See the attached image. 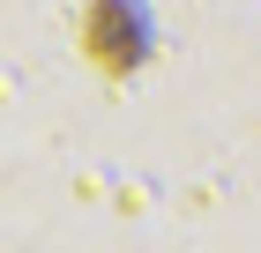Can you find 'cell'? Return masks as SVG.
Instances as JSON below:
<instances>
[{"instance_id": "6da1fadb", "label": "cell", "mask_w": 261, "mask_h": 253, "mask_svg": "<svg viewBox=\"0 0 261 253\" xmlns=\"http://www.w3.org/2000/svg\"><path fill=\"white\" fill-rule=\"evenodd\" d=\"M82 45H90V60H97L105 75H127V67L142 60V15H135V0H97L90 22H82Z\"/></svg>"}]
</instances>
